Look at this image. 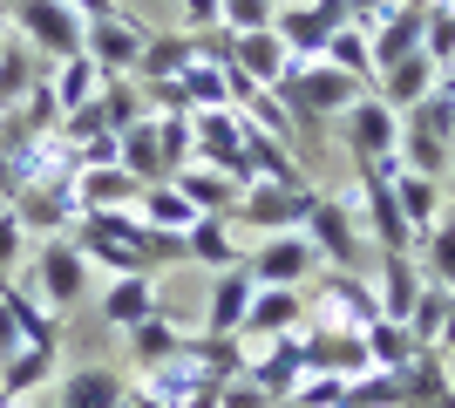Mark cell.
I'll return each instance as SVG.
<instances>
[{
  "label": "cell",
  "mask_w": 455,
  "mask_h": 408,
  "mask_svg": "<svg viewBox=\"0 0 455 408\" xmlns=\"http://www.w3.org/2000/svg\"><path fill=\"white\" fill-rule=\"evenodd\" d=\"M272 96L292 109V123H299V136H306V130H320L326 116H347V109L367 96V82L333 68V61H292V68L272 82Z\"/></svg>",
  "instance_id": "1"
},
{
  "label": "cell",
  "mask_w": 455,
  "mask_h": 408,
  "mask_svg": "<svg viewBox=\"0 0 455 408\" xmlns=\"http://www.w3.org/2000/svg\"><path fill=\"white\" fill-rule=\"evenodd\" d=\"M299 232L313 238V252H320L333 272H361V266H367V245H361V191L320 197V204L306 212Z\"/></svg>",
  "instance_id": "2"
},
{
  "label": "cell",
  "mask_w": 455,
  "mask_h": 408,
  "mask_svg": "<svg viewBox=\"0 0 455 408\" xmlns=\"http://www.w3.org/2000/svg\"><path fill=\"white\" fill-rule=\"evenodd\" d=\"M156 143L171 156V171H184L190 156H197V136H190V116H156Z\"/></svg>",
  "instance_id": "44"
},
{
  "label": "cell",
  "mask_w": 455,
  "mask_h": 408,
  "mask_svg": "<svg viewBox=\"0 0 455 408\" xmlns=\"http://www.w3.org/2000/svg\"><path fill=\"white\" fill-rule=\"evenodd\" d=\"M238 266H245L259 286H299L306 272L320 266V252H313V238H306V232H266V238H259V252H245Z\"/></svg>",
  "instance_id": "11"
},
{
  "label": "cell",
  "mask_w": 455,
  "mask_h": 408,
  "mask_svg": "<svg viewBox=\"0 0 455 408\" xmlns=\"http://www.w3.org/2000/svg\"><path fill=\"white\" fill-rule=\"evenodd\" d=\"M20 408H35V402H20Z\"/></svg>",
  "instance_id": "55"
},
{
  "label": "cell",
  "mask_w": 455,
  "mask_h": 408,
  "mask_svg": "<svg viewBox=\"0 0 455 408\" xmlns=\"http://www.w3.org/2000/svg\"><path fill=\"white\" fill-rule=\"evenodd\" d=\"M55 368H61V348H14L0 361V408L35 402V395L55 381Z\"/></svg>",
  "instance_id": "19"
},
{
  "label": "cell",
  "mask_w": 455,
  "mask_h": 408,
  "mask_svg": "<svg viewBox=\"0 0 455 408\" xmlns=\"http://www.w3.org/2000/svg\"><path fill=\"white\" fill-rule=\"evenodd\" d=\"M374 272H380V286H374L380 313H387V320H408L421 286H428V279H421V259L415 252H374Z\"/></svg>",
  "instance_id": "21"
},
{
  "label": "cell",
  "mask_w": 455,
  "mask_h": 408,
  "mask_svg": "<svg viewBox=\"0 0 455 408\" xmlns=\"http://www.w3.org/2000/svg\"><path fill=\"white\" fill-rule=\"evenodd\" d=\"M435 61H428V48H421V55H408V61H395V68H387V76L374 82V96L387 102V109H395V116H408V109H415L421 96H428V89H435Z\"/></svg>",
  "instance_id": "25"
},
{
  "label": "cell",
  "mask_w": 455,
  "mask_h": 408,
  "mask_svg": "<svg viewBox=\"0 0 455 408\" xmlns=\"http://www.w3.org/2000/svg\"><path fill=\"white\" fill-rule=\"evenodd\" d=\"M150 313H156V272H123V279L102 286V327L130 333L136 320H150Z\"/></svg>",
  "instance_id": "22"
},
{
  "label": "cell",
  "mask_w": 455,
  "mask_h": 408,
  "mask_svg": "<svg viewBox=\"0 0 455 408\" xmlns=\"http://www.w3.org/2000/svg\"><path fill=\"white\" fill-rule=\"evenodd\" d=\"M421 41H428V0H401L380 28H367V48H374V82L387 76L395 61L421 55Z\"/></svg>",
  "instance_id": "12"
},
{
  "label": "cell",
  "mask_w": 455,
  "mask_h": 408,
  "mask_svg": "<svg viewBox=\"0 0 455 408\" xmlns=\"http://www.w3.org/2000/svg\"><path fill=\"white\" fill-rule=\"evenodd\" d=\"M449 300H455V292H449V286H435V279H428V286H421V300H415V313H408V320H401V327L415 333L421 348H435V333H442V320H449Z\"/></svg>",
  "instance_id": "41"
},
{
  "label": "cell",
  "mask_w": 455,
  "mask_h": 408,
  "mask_svg": "<svg viewBox=\"0 0 455 408\" xmlns=\"http://www.w3.org/2000/svg\"><path fill=\"white\" fill-rule=\"evenodd\" d=\"M285 408H347V374H306Z\"/></svg>",
  "instance_id": "43"
},
{
  "label": "cell",
  "mask_w": 455,
  "mask_h": 408,
  "mask_svg": "<svg viewBox=\"0 0 455 408\" xmlns=\"http://www.w3.org/2000/svg\"><path fill=\"white\" fill-rule=\"evenodd\" d=\"M299 327H306V292L299 286H259L238 340L251 348V340H279V333H299Z\"/></svg>",
  "instance_id": "13"
},
{
  "label": "cell",
  "mask_w": 455,
  "mask_h": 408,
  "mask_svg": "<svg viewBox=\"0 0 455 408\" xmlns=\"http://www.w3.org/2000/svg\"><path fill=\"white\" fill-rule=\"evenodd\" d=\"M20 348V327H14V313H7V300H0V361Z\"/></svg>",
  "instance_id": "50"
},
{
  "label": "cell",
  "mask_w": 455,
  "mask_h": 408,
  "mask_svg": "<svg viewBox=\"0 0 455 408\" xmlns=\"http://www.w3.org/2000/svg\"><path fill=\"white\" fill-rule=\"evenodd\" d=\"M130 408H171V402H156L150 388H130Z\"/></svg>",
  "instance_id": "52"
},
{
  "label": "cell",
  "mask_w": 455,
  "mask_h": 408,
  "mask_svg": "<svg viewBox=\"0 0 455 408\" xmlns=\"http://www.w3.org/2000/svg\"><path fill=\"white\" fill-rule=\"evenodd\" d=\"M0 300H7V313H14L20 327V348H61L68 340V327H61V313H48L28 286H14V279H0Z\"/></svg>",
  "instance_id": "24"
},
{
  "label": "cell",
  "mask_w": 455,
  "mask_h": 408,
  "mask_svg": "<svg viewBox=\"0 0 455 408\" xmlns=\"http://www.w3.org/2000/svg\"><path fill=\"white\" fill-rule=\"evenodd\" d=\"M143 41H150V28L143 20H89V41H82V55H95V68L102 76H136V55H143Z\"/></svg>",
  "instance_id": "15"
},
{
  "label": "cell",
  "mask_w": 455,
  "mask_h": 408,
  "mask_svg": "<svg viewBox=\"0 0 455 408\" xmlns=\"http://www.w3.org/2000/svg\"><path fill=\"white\" fill-rule=\"evenodd\" d=\"M401 0H347V14H354V28H380V20L395 14Z\"/></svg>",
  "instance_id": "48"
},
{
  "label": "cell",
  "mask_w": 455,
  "mask_h": 408,
  "mask_svg": "<svg viewBox=\"0 0 455 408\" xmlns=\"http://www.w3.org/2000/svg\"><path fill=\"white\" fill-rule=\"evenodd\" d=\"M14 35L28 41L41 61H68V55H82L89 20H82L68 0H14Z\"/></svg>",
  "instance_id": "3"
},
{
  "label": "cell",
  "mask_w": 455,
  "mask_h": 408,
  "mask_svg": "<svg viewBox=\"0 0 455 408\" xmlns=\"http://www.w3.org/2000/svg\"><path fill=\"white\" fill-rule=\"evenodd\" d=\"M415 354H421V340L401 327V320H374V327H367V368L401 374L408 361H415Z\"/></svg>",
  "instance_id": "37"
},
{
  "label": "cell",
  "mask_w": 455,
  "mask_h": 408,
  "mask_svg": "<svg viewBox=\"0 0 455 408\" xmlns=\"http://www.w3.org/2000/svg\"><path fill=\"white\" fill-rule=\"evenodd\" d=\"M218 408H272V395L259 388V381H245V374H238V381H225V395H218Z\"/></svg>",
  "instance_id": "47"
},
{
  "label": "cell",
  "mask_w": 455,
  "mask_h": 408,
  "mask_svg": "<svg viewBox=\"0 0 455 408\" xmlns=\"http://www.w3.org/2000/svg\"><path fill=\"white\" fill-rule=\"evenodd\" d=\"M320 307H326L320 320H340V327H354V333H367L374 320H387L361 272H333V266H326V279H320Z\"/></svg>",
  "instance_id": "14"
},
{
  "label": "cell",
  "mask_w": 455,
  "mask_h": 408,
  "mask_svg": "<svg viewBox=\"0 0 455 408\" xmlns=\"http://www.w3.org/2000/svg\"><path fill=\"white\" fill-rule=\"evenodd\" d=\"M41 76H48V61H41L35 48L14 35L7 48H0V116H7V109H20V102H28V89H35Z\"/></svg>",
  "instance_id": "31"
},
{
  "label": "cell",
  "mask_w": 455,
  "mask_h": 408,
  "mask_svg": "<svg viewBox=\"0 0 455 408\" xmlns=\"http://www.w3.org/2000/svg\"><path fill=\"white\" fill-rule=\"evenodd\" d=\"M123 340H130V368H164V361H177V354H190V333H184V320H177V313H164L156 307L150 320H136L130 333H123Z\"/></svg>",
  "instance_id": "20"
},
{
  "label": "cell",
  "mask_w": 455,
  "mask_h": 408,
  "mask_svg": "<svg viewBox=\"0 0 455 408\" xmlns=\"http://www.w3.org/2000/svg\"><path fill=\"white\" fill-rule=\"evenodd\" d=\"M171 184H177V191H184L204 218H231V212H238V197H245V184H238V177L211 171V164H197V156H190V164L171 177Z\"/></svg>",
  "instance_id": "23"
},
{
  "label": "cell",
  "mask_w": 455,
  "mask_h": 408,
  "mask_svg": "<svg viewBox=\"0 0 455 408\" xmlns=\"http://www.w3.org/2000/svg\"><path fill=\"white\" fill-rule=\"evenodd\" d=\"M136 197H143V184H136L123 164H109V171H76V204L82 212H116V204L136 212Z\"/></svg>",
  "instance_id": "28"
},
{
  "label": "cell",
  "mask_w": 455,
  "mask_h": 408,
  "mask_svg": "<svg viewBox=\"0 0 455 408\" xmlns=\"http://www.w3.org/2000/svg\"><path fill=\"white\" fill-rule=\"evenodd\" d=\"M190 361L204 374H218V381H238V374L251 368V348L238 333H190Z\"/></svg>",
  "instance_id": "32"
},
{
  "label": "cell",
  "mask_w": 455,
  "mask_h": 408,
  "mask_svg": "<svg viewBox=\"0 0 455 408\" xmlns=\"http://www.w3.org/2000/svg\"><path fill=\"white\" fill-rule=\"evenodd\" d=\"M320 61H333V68H347V76H361L367 89H374V48H367V28H354V20H347L333 41H326Z\"/></svg>",
  "instance_id": "40"
},
{
  "label": "cell",
  "mask_w": 455,
  "mask_h": 408,
  "mask_svg": "<svg viewBox=\"0 0 455 408\" xmlns=\"http://www.w3.org/2000/svg\"><path fill=\"white\" fill-rule=\"evenodd\" d=\"M347 0H306V7H279L272 14V28H279V41H285V55L292 61H320L326 55V41L347 28Z\"/></svg>",
  "instance_id": "6"
},
{
  "label": "cell",
  "mask_w": 455,
  "mask_h": 408,
  "mask_svg": "<svg viewBox=\"0 0 455 408\" xmlns=\"http://www.w3.org/2000/svg\"><path fill=\"white\" fill-rule=\"evenodd\" d=\"M20 259H28V225L14 218V204H0V279H14Z\"/></svg>",
  "instance_id": "45"
},
{
  "label": "cell",
  "mask_w": 455,
  "mask_h": 408,
  "mask_svg": "<svg viewBox=\"0 0 455 408\" xmlns=\"http://www.w3.org/2000/svg\"><path fill=\"white\" fill-rule=\"evenodd\" d=\"M395 197H401V212H408V225H415V232H428V225L449 212L442 177H421V171H395Z\"/></svg>",
  "instance_id": "33"
},
{
  "label": "cell",
  "mask_w": 455,
  "mask_h": 408,
  "mask_svg": "<svg viewBox=\"0 0 455 408\" xmlns=\"http://www.w3.org/2000/svg\"><path fill=\"white\" fill-rule=\"evenodd\" d=\"M299 348H306V374H367V333L340 327V320H306L299 327Z\"/></svg>",
  "instance_id": "9"
},
{
  "label": "cell",
  "mask_w": 455,
  "mask_h": 408,
  "mask_svg": "<svg viewBox=\"0 0 455 408\" xmlns=\"http://www.w3.org/2000/svg\"><path fill=\"white\" fill-rule=\"evenodd\" d=\"M190 136H197V164L251 184V156H245V116L238 109H197L190 116Z\"/></svg>",
  "instance_id": "7"
},
{
  "label": "cell",
  "mask_w": 455,
  "mask_h": 408,
  "mask_svg": "<svg viewBox=\"0 0 455 408\" xmlns=\"http://www.w3.org/2000/svg\"><path fill=\"white\" fill-rule=\"evenodd\" d=\"M190 28L184 35H150L143 41V55H136V82H171V76H184L190 68Z\"/></svg>",
  "instance_id": "34"
},
{
  "label": "cell",
  "mask_w": 455,
  "mask_h": 408,
  "mask_svg": "<svg viewBox=\"0 0 455 408\" xmlns=\"http://www.w3.org/2000/svg\"><path fill=\"white\" fill-rule=\"evenodd\" d=\"M320 204V191L313 184H266V177H251L245 184V197H238V212H231V225H251V232L266 238V232H299L306 225V212Z\"/></svg>",
  "instance_id": "4"
},
{
  "label": "cell",
  "mask_w": 455,
  "mask_h": 408,
  "mask_svg": "<svg viewBox=\"0 0 455 408\" xmlns=\"http://www.w3.org/2000/svg\"><path fill=\"white\" fill-rule=\"evenodd\" d=\"M102 68H95V55H68V61H48V96L61 102V116L68 109H82V102H95L102 96Z\"/></svg>",
  "instance_id": "27"
},
{
  "label": "cell",
  "mask_w": 455,
  "mask_h": 408,
  "mask_svg": "<svg viewBox=\"0 0 455 408\" xmlns=\"http://www.w3.org/2000/svg\"><path fill=\"white\" fill-rule=\"evenodd\" d=\"M442 197H449V212H455V164H449V177H442Z\"/></svg>",
  "instance_id": "53"
},
{
  "label": "cell",
  "mask_w": 455,
  "mask_h": 408,
  "mask_svg": "<svg viewBox=\"0 0 455 408\" xmlns=\"http://www.w3.org/2000/svg\"><path fill=\"white\" fill-rule=\"evenodd\" d=\"M361 225L374 232V252H415V225H408V212H401V197H395V177H380V171H361Z\"/></svg>",
  "instance_id": "8"
},
{
  "label": "cell",
  "mask_w": 455,
  "mask_h": 408,
  "mask_svg": "<svg viewBox=\"0 0 455 408\" xmlns=\"http://www.w3.org/2000/svg\"><path fill=\"white\" fill-rule=\"evenodd\" d=\"M421 48H428L435 68L455 61V7H449V0H428V41H421Z\"/></svg>",
  "instance_id": "42"
},
{
  "label": "cell",
  "mask_w": 455,
  "mask_h": 408,
  "mask_svg": "<svg viewBox=\"0 0 455 408\" xmlns=\"http://www.w3.org/2000/svg\"><path fill=\"white\" fill-rule=\"evenodd\" d=\"M435 354H455V300H449V320H442V333H435Z\"/></svg>",
  "instance_id": "51"
},
{
  "label": "cell",
  "mask_w": 455,
  "mask_h": 408,
  "mask_svg": "<svg viewBox=\"0 0 455 408\" xmlns=\"http://www.w3.org/2000/svg\"><path fill=\"white\" fill-rule=\"evenodd\" d=\"M177 82H184L190 116H197V109H231V89H225V68H218V61H190Z\"/></svg>",
  "instance_id": "39"
},
{
  "label": "cell",
  "mask_w": 455,
  "mask_h": 408,
  "mask_svg": "<svg viewBox=\"0 0 455 408\" xmlns=\"http://www.w3.org/2000/svg\"><path fill=\"white\" fill-rule=\"evenodd\" d=\"M245 381H259V388L272 395V408L292 402V388L306 381V348H299V333H279V340H266V354H251Z\"/></svg>",
  "instance_id": "16"
},
{
  "label": "cell",
  "mask_w": 455,
  "mask_h": 408,
  "mask_svg": "<svg viewBox=\"0 0 455 408\" xmlns=\"http://www.w3.org/2000/svg\"><path fill=\"white\" fill-rule=\"evenodd\" d=\"M136 212L150 218V225H164V232H190V225H197V204H190L184 191H177V184H143V197H136Z\"/></svg>",
  "instance_id": "38"
},
{
  "label": "cell",
  "mask_w": 455,
  "mask_h": 408,
  "mask_svg": "<svg viewBox=\"0 0 455 408\" xmlns=\"http://www.w3.org/2000/svg\"><path fill=\"white\" fill-rule=\"evenodd\" d=\"M143 102H150V116H190V102H184V82H143Z\"/></svg>",
  "instance_id": "46"
},
{
  "label": "cell",
  "mask_w": 455,
  "mask_h": 408,
  "mask_svg": "<svg viewBox=\"0 0 455 408\" xmlns=\"http://www.w3.org/2000/svg\"><path fill=\"white\" fill-rule=\"evenodd\" d=\"M123 171L136 177V184H171V156H164V143H156V116H143L136 130H123Z\"/></svg>",
  "instance_id": "29"
},
{
  "label": "cell",
  "mask_w": 455,
  "mask_h": 408,
  "mask_svg": "<svg viewBox=\"0 0 455 408\" xmlns=\"http://www.w3.org/2000/svg\"><path fill=\"white\" fill-rule=\"evenodd\" d=\"M68 7H76L82 20H123V7H116V0H68Z\"/></svg>",
  "instance_id": "49"
},
{
  "label": "cell",
  "mask_w": 455,
  "mask_h": 408,
  "mask_svg": "<svg viewBox=\"0 0 455 408\" xmlns=\"http://www.w3.org/2000/svg\"><path fill=\"white\" fill-rule=\"evenodd\" d=\"M95 109H102V123H109L116 136L150 116V102H143V82H136V76H109V82H102V96H95Z\"/></svg>",
  "instance_id": "36"
},
{
  "label": "cell",
  "mask_w": 455,
  "mask_h": 408,
  "mask_svg": "<svg viewBox=\"0 0 455 408\" xmlns=\"http://www.w3.org/2000/svg\"><path fill=\"white\" fill-rule=\"evenodd\" d=\"M251 292H259V279H251L245 266H225L211 272V292H204V327L197 333H238L251 313Z\"/></svg>",
  "instance_id": "18"
},
{
  "label": "cell",
  "mask_w": 455,
  "mask_h": 408,
  "mask_svg": "<svg viewBox=\"0 0 455 408\" xmlns=\"http://www.w3.org/2000/svg\"><path fill=\"white\" fill-rule=\"evenodd\" d=\"M184 259L190 266H204V272H225V266H238V238H231V218H197L184 232Z\"/></svg>",
  "instance_id": "30"
},
{
  "label": "cell",
  "mask_w": 455,
  "mask_h": 408,
  "mask_svg": "<svg viewBox=\"0 0 455 408\" xmlns=\"http://www.w3.org/2000/svg\"><path fill=\"white\" fill-rule=\"evenodd\" d=\"M415 252H421V279H435V286L455 292V212H442L435 225L415 238Z\"/></svg>",
  "instance_id": "35"
},
{
  "label": "cell",
  "mask_w": 455,
  "mask_h": 408,
  "mask_svg": "<svg viewBox=\"0 0 455 408\" xmlns=\"http://www.w3.org/2000/svg\"><path fill=\"white\" fill-rule=\"evenodd\" d=\"M231 61H238V68H245L259 89H272V82L292 68V55H285V41H279V28H251V35H238Z\"/></svg>",
  "instance_id": "26"
},
{
  "label": "cell",
  "mask_w": 455,
  "mask_h": 408,
  "mask_svg": "<svg viewBox=\"0 0 455 408\" xmlns=\"http://www.w3.org/2000/svg\"><path fill=\"white\" fill-rule=\"evenodd\" d=\"M340 123H347V150H354V164H361V171H374V164H387V156H395V143H401V116L374 96V89H367V96L354 102Z\"/></svg>",
  "instance_id": "10"
},
{
  "label": "cell",
  "mask_w": 455,
  "mask_h": 408,
  "mask_svg": "<svg viewBox=\"0 0 455 408\" xmlns=\"http://www.w3.org/2000/svg\"><path fill=\"white\" fill-rule=\"evenodd\" d=\"M82 292H89V259H82L76 238H41L35 252V300L48 313H76Z\"/></svg>",
  "instance_id": "5"
},
{
  "label": "cell",
  "mask_w": 455,
  "mask_h": 408,
  "mask_svg": "<svg viewBox=\"0 0 455 408\" xmlns=\"http://www.w3.org/2000/svg\"><path fill=\"white\" fill-rule=\"evenodd\" d=\"M55 408H130V374L102 368V361L68 368V374H61V388H55Z\"/></svg>",
  "instance_id": "17"
},
{
  "label": "cell",
  "mask_w": 455,
  "mask_h": 408,
  "mask_svg": "<svg viewBox=\"0 0 455 408\" xmlns=\"http://www.w3.org/2000/svg\"><path fill=\"white\" fill-rule=\"evenodd\" d=\"M279 7H285V0H272V14H279Z\"/></svg>",
  "instance_id": "54"
}]
</instances>
